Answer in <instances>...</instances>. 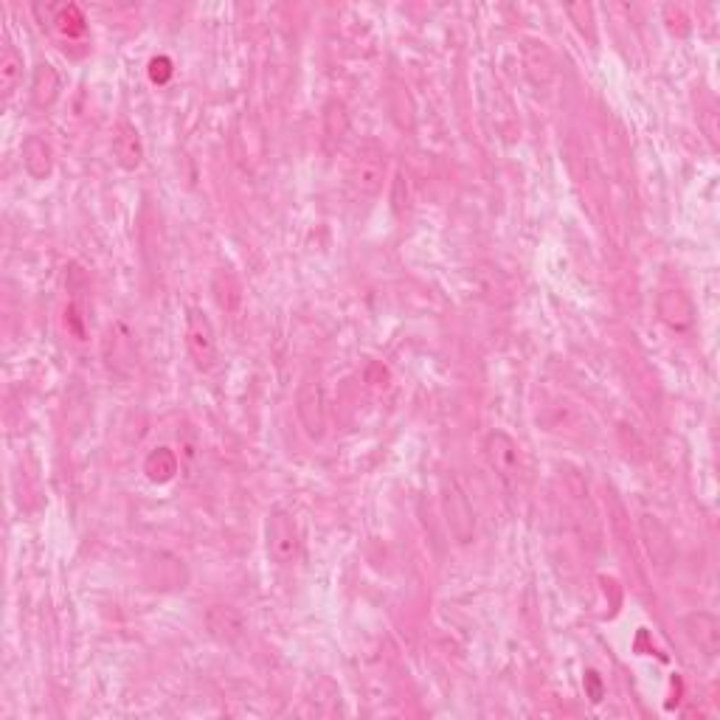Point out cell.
I'll use <instances>...</instances> for the list:
<instances>
[{"instance_id":"cell-4","label":"cell","mask_w":720,"mask_h":720,"mask_svg":"<svg viewBox=\"0 0 720 720\" xmlns=\"http://www.w3.org/2000/svg\"><path fill=\"white\" fill-rule=\"evenodd\" d=\"M386 169H389V155L386 150L369 141L363 144L355 158H352V169H349V178L352 186L360 197H375L383 189V180H386Z\"/></svg>"},{"instance_id":"cell-1","label":"cell","mask_w":720,"mask_h":720,"mask_svg":"<svg viewBox=\"0 0 720 720\" xmlns=\"http://www.w3.org/2000/svg\"><path fill=\"white\" fill-rule=\"evenodd\" d=\"M439 504H442V515L453 540L459 546H467L476 540V512L470 504V495L462 487V481L456 476H445L442 479V490H439Z\"/></svg>"},{"instance_id":"cell-12","label":"cell","mask_w":720,"mask_h":720,"mask_svg":"<svg viewBox=\"0 0 720 720\" xmlns=\"http://www.w3.org/2000/svg\"><path fill=\"white\" fill-rule=\"evenodd\" d=\"M206 625H209L211 636L225 642V645H234L242 633H245V619H242L240 611L231 608V605H214V608H209Z\"/></svg>"},{"instance_id":"cell-9","label":"cell","mask_w":720,"mask_h":720,"mask_svg":"<svg viewBox=\"0 0 720 720\" xmlns=\"http://www.w3.org/2000/svg\"><path fill=\"white\" fill-rule=\"evenodd\" d=\"M656 307H659V318L670 330L684 332L695 324V304L684 290H661Z\"/></svg>"},{"instance_id":"cell-17","label":"cell","mask_w":720,"mask_h":720,"mask_svg":"<svg viewBox=\"0 0 720 720\" xmlns=\"http://www.w3.org/2000/svg\"><path fill=\"white\" fill-rule=\"evenodd\" d=\"M408 206H411V183H408L405 172H397L394 186H391V209L397 211V214H405Z\"/></svg>"},{"instance_id":"cell-13","label":"cell","mask_w":720,"mask_h":720,"mask_svg":"<svg viewBox=\"0 0 720 720\" xmlns=\"http://www.w3.org/2000/svg\"><path fill=\"white\" fill-rule=\"evenodd\" d=\"M60 90L62 79L60 74H57V68H54L51 62H40V65L34 68V74H31V102H34V107L48 110V107L60 99Z\"/></svg>"},{"instance_id":"cell-6","label":"cell","mask_w":720,"mask_h":720,"mask_svg":"<svg viewBox=\"0 0 720 720\" xmlns=\"http://www.w3.org/2000/svg\"><path fill=\"white\" fill-rule=\"evenodd\" d=\"M186 349L195 360L200 372H209L217 363V338H214V327H211L209 315L203 310L192 307L186 313Z\"/></svg>"},{"instance_id":"cell-2","label":"cell","mask_w":720,"mask_h":720,"mask_svg":"<svg viewBox=\"0 0 720 720\" xmlns=\"http://www.w3.org/2000/svg\"><path fill=\"white\" fill-rule=\"evenodd\" d=\"M296 414H299L301 428L310 439H324L327 434V389H324V380L321 375L301 377L299 391H296Z\"/></svg>"},{"instance_id":"cell-8","label":"cell","mask_w":720,"mask_h":720,"mask_svg":"<svg viewBox=\"0 0 720 720\" xmlns=\"http://www.w3.org/2000/svg\"><path fill=\"white\" fill-rule=\"evenodd\" d=\"M684 630L690 636V642L706 659H715L720 653V622L718 616L709 611H695V614L684 616Z\"/></svg>"},{"instance_id":"cell-16","label":"cell","mask_w":720,"mask_h":720,"mask_svg":"<svg viewBox=\"0 0 720 720\" xmlns=\"http://www.w3.org/2000/svg\"><path fill=\"white\" fill-rule=\"evenodd\" d=\"M349 133V113H346V105L341 99H330L327 107H324V138L327 144H341L344 135Z\"/></svg>"},{"instance_id":"cell-18","label":"cell","mask_w":720,"mask_h":720,"mask_svg":"<svg viewBox=\"0 0 720 720\" xmlns=\"http://www.w3.org/2000/svg\"><path fill=\"white\" fill-rule=\"evenodd\" d=\"M150 74H152V79H155V82H164V79H169V76H172V62L166 60V57H161V60H152Z\"/></svg>"},{"instance_id":"cell-15","label":"cell","mask_w":720,"mask_h":720,"mask_svg":"<svg viewBox=\"0 0 720 720\" xmlns=\"http://www.w3.org/2000/svg\"><path fill=\"white\" fill-rule=\"evenodd\" d=\"M20 79H23V54L12 43H6L0 51V88L6 99L15 93Z\"/></svg>"},{"instance_id":"cell-14","label":"cell","mask_w":720,"mask_h":720,"mask_svg":"<svg viewBox=\"0 0 720 720\" xmlns=\"http://www.w3.org/2000/svg\"><path fill=\"white\" fill-rule=\"evenodd\" d=\"M178 456H175V450L172 448H155L147 456V462H144V473H147V479L155 481V484H166V481H172L178 476Z\"/></svg>"},{"instance_id":"cell-5","label":"cell","mask_w":720,"mask_h":720,"mask_svg":"<svg viewBox=\"0 0 720 720\" xmlns=\"http://www.w3.org/2000/svg\"><path fill=\"white\" fill-rule=\"evenodd\" d=\"M484 459L504 487L515 490L521 479V448L507 431H490L484 439Z\"/></svg>"},{"instance_id":"cell-11","label":"cell","mask_w":720,"mask_h":720,"mask_svg":"<svg viewBox=\"0 0 720 720\" xmlns=\"http://www.w3.org/2000/svg\"><path fill=\"white\" fill-rule=\"evenodd\" d=\"M20 155H23L26 172H29L34 180H45L54 172V150H51V144L45 141L43 135H26Z\"/></svg>"},{"instance_id":"cell-3","label":"cell","mask_w":720,"mask_h":720,"mask_svg":"<svg viewBox=\"0 0 720 720\" xmlns=\"http://www.w3.org/2000/svg\"><path fill=\"white\" fill-rule=\"evenodd\" d=\"M265 549L276 566H293L299 560V524L287 510H270L268 521H265Z\"/></svg>"},{"instance_id":"cell-7","label":"cell","mask_w":720,"mask_h":720,"mask_svg":"<svg viewBox=\"0 0 720 720\" xmlns=\"http://www.w3.org/2000/svg\"><path fill=\"white\" fill-rule=\"evenodd\" d=\"M639 532H642V540H645V549L650 560L659 566V569H667L670 563L675 560V543L670 529L661 524L656 515H642L639 518Z\"/></svg>"},{"instance_id":"cell-10","label":"cell","mask_w":720,"mask_h":720,"mask_svg":"<svg viewBox=\"0 0 720 720\" xmlns=\"http://www.w3.org/2000/svg\"><path fill=\"white\" fill-rule=\"evenodd\" d=\"M113 158L121 169L133 172L144 161V144H141V135L135 130L130 121L121 119L113 130Z\"/></svg>"}]
</instances>
